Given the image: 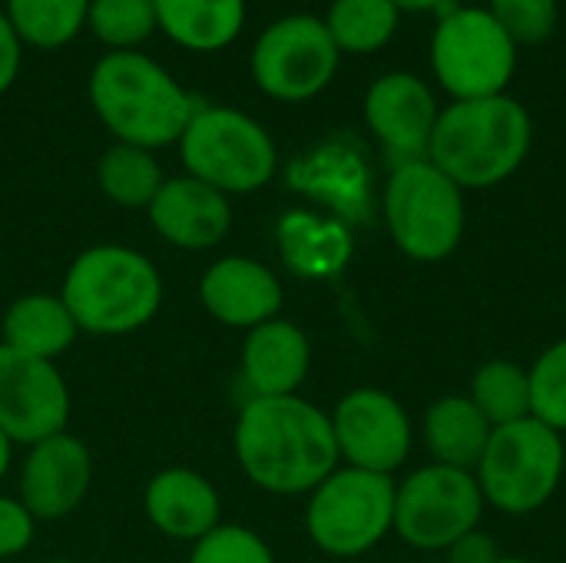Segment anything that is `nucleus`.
I'll list each match as a JSON object with an SVG mask.
<instances>
[{"label":"nucleus","mask_w":566,"mask_h":563,"mask_svg":"<svg viewBox=\"0 0 566 563\" xmlns=\"http://www.w3.org/2000/svg\"><path fill=\"white\" fill-rule=\"evenodd\" d=\"M43 563H80V561H43Z\"/></svg>","instance_id":"nucleus-38"},{"label":"nucleus","mask_w":566,"mask_h":563,"mask_svg":"<svg viewBox=\"0 0 566 563\" xmlns=\"http://www.w3.org/2000/svg\"><path fill=\"white\" fill-rule=\"evenodd\" d=\"M3 13L23 46L60 50L86 27L90 0H7Z\"/></svg>","instance_id":"nucleus-26"},{"label":"nucleus","mask_w":566,"mask_h":563,"mask_svg":"<svg viewBox=\"0 0 566 563\" xmlns=\"http://www.w3.org/2000/svg\"><path fill=\"white\" fill-rule=\"evenodd\" d=\"M424 563H448V561H424Z\"/></svg>","instance_id":"nucleus-39"},{"label":"nucleus","mask_w":566,"mask_h":563,"mask_svg":"<svg viewBox=\"0 0 566 563\" xmlns=\"http://www.w3.org/2000/svg\"><path fill=\"white\" fill-rule=\"evenodd\" d=\"M156 27L182 50L216 53L245 27V0H153Z\"/></svg>","instance_id":"nucleus-21"},{"label":"nucleus","mask_w":566,"mask_h":563,"mask_svg":"<svg viewBox=\"0 0 566 563\" xmlns=\"http://www.w3.org/2000/svg\"><path fill=\"white\" fill-rule=\"evenodd\" d=\"M33 528L36 518L23 508V501L0 494V561L23 554L33 544Z\"/></svg>","instance_id":"nucleus-32"},{"label":"nucleus","mask_w":566,"mask_h":563,"mask_svg":"<svg viewBox=\"0 0 566 563\" xmlns=\"http://www.w3.org/2000/svg\"><path fill=\"white\" fill-rule=\"evenodd\" d=\"M202 309L226 329L252 332L262 322L279 319L282 282L279 275L249 256H226L212 262L199 279Z\"/></svg>","instance_id":"nucleus-16"},{"label":"nucleus","mask_w":566,"mask_h":563,"mask_svg":"<svg viewBox=\"0 0 566 563\" xmlns=\"http://www.w3.org/2000/svg\"><path fill=\"white\" fill-rule=\"evenodd\" d=\"M189 563H275V554L255 531L219 524L192 544Z\"/></svg>","instance_id":"nucleus-31"},{"label":"nucleus","mask_w":566,"mask_h":563,"mask_svg":"<svg viewBox=\"0 0 566 563\" xmlns=\"http://www.w3.org/2000/svg\"><path fill=\"white\" fill-rule=\"evenodd\" d=\"M491 421L468 395H444L424 411V445L434 465L474 471L491 441Z\"/></svg>","instance_id":"nucleus-22"},{"label":"nucleus","mask_w":566,"mask_h":563,"mask_svg":"<svg viewBox=\"0 0 566 563\" xmlns=\"http://www.w3.org/2000/svg\"><path fill=\"white\" fill-rule=\"evenodd\" d=\"M531 139V113L514 96L454 100L434 123L428 159L461 189H491L524 166Z\"/></svg>","instance_id":"nucleus-3"},{"label":"nucleus","mask_w":566,"mask_h":563,"mask_svg":"<svg viewBox=\"0 0 566 563\" xmlns=\"http://www.w3.org/2000/svg\"><path fill=\"white\" fill-rule=\"evenodd\" d=\"M86 27L106 46V53L139 50V43L159 30L153 0H90Z\"/></svg>","instance_id":"nucleus-28"},{"label":"nucleus","mask_w":566,"mask_h":563,"mask_svg":"<svg viewBox=\"0 0 566 563\" xmlns=\"http://www.w3.org/2000/svg\"><path fill=\"white\" fill-rule=\"evenodd\" d=\"M431 70L454 100L501 96L517 73V43L488 7H451L431 33Z\"/></svg>","instance_id":"nucleus-9"},{"label":"nucleus","mask_w":566,"mask_h":563,"mask_svg":"<svg viewBox=\"0 0 566 563\" xmlns=\"http://www.w3.org/2000/svg\"><path fill=\"white\" fill-rule=\"evenodd\" d=\"M235 461L269 494H312L342 461L332 415L298 395L249 398L235 421Z\"/></svg>","instance_id":"nucleus-1"},{"label":"nucleus","mask_w":566,"mask_h":563,"mask_svg":"<svg viewBox=\"0 0 566 563\" xmlns=\"http://www.w3.org/2000/svg\"><path fill=\"white\" fill-rule=\"evenodd\" d=\"M176 146L186 176L226 196L259 192L279 169V149L269 129L235 106H196Z\"/></svg>","instance_id":"nucleus-5"},{"label":"nucleus","mask_w":566,"mask_h":563,"mask_svg":"<svg viewBox=\"0 0 566 563\" xmlns=\"http://www.w3.org/2000/svg\"><path fill=\"white\" fill-rule=\"evenodd\" d=\"M395 481L361 468H335L308 498L305 531L328 557H361L395 531Z\"/></svg>","instance_id":"nucleus-8"},{"label":"nucleus","mask_w":566,"mask_h":563,"mask_svg":"<svg viewBox=\"0 0 566 563\" xmlns=\"http://www.w3.org/2000/svg\"><path fill=\"white\" fill-rule=\"evenodd\" d=\"M564 468V435L537 418H521L491 431L474 478L494 511L524 518L554 498Z\"/></svg>","instance_id":"nucleus-7"},{"label":"nucleus","mask_w":566,"mask_h":563,"mask_svg":"<svg viewBox=\"0 0 566 563\" xmlns=\"http://www.w3.org/2000/svg\"><path fill=\"white\" fill-rule=\"evenodd\" d=\"M332 431L338 445V458L348 468L391 475L411 455V418L401 402L381 388H355L348 392L332 415Z\"/></svg>","instance_id":"nucleus-12"},{"label":"nucleus","mask_w":566,"mask_h":563,"mask_svg":"<svg viewBox=\"0 0 566 563\" xmlns=\"http://www.w3.org/2000/svg\"><path fill=\"white\" fill-rule=\"evenodd\" d=\"M20 56H23V43H20L17 30L10 27L7 13L0 10V96L13 86V80L20 73Z\"/></svg>","instance_id":"nucleus-33"},{"label":"nucleus","mask_w":566,"mask_h":563,"mask_svg":"<svg viewBox=\"0 0 566 563\" xmlns=\"http://www.w3.org/2000/svg\"><path fill=\"white\" fill-rule=\"evenodd\" d=\"M484 504L474 471L428 465L395 488V534L424 554L451 551L478 531Z\"/></svg>","instance_id":"nucleus-10"},{"label":"nucleus","mask_w":566,"mask_h":563,"mask_svg":"<svg viewBox=\"0 0 566 563\" xmlns=\"http://www.w3.org/2000/svg\"><path fill=\"white\" fill-rule=\"evenodd\" d=\"M488 10L504 27V33L517 43V50L547 43L560 17L557 0H491Z\"/></svg>","instance_id":"nucleus-30"},{"label":"nucleus","mask_w":566,"mask_h":563,"mask_svg":"<svg viewBox=\"0 0 566 563\" xmlns=\"http://www.w3.org/2000/svg\"><path fill=\"white\" fill-rule=\"evenodd\" d=\"M468 398L491 421V428L531 418V372L507 358L484 362L474 372Z\"/></svg>","instance_id":"nucleus-27"},{"label":"nucleus","mask_w":566,"mask_h":563,"mask_svg":"<svg viewBox=\"0 0 566 563\" xmlns=\"http://www.w3.org/2000/svg\"><path fill=\"white\" fill-rule=\"evenodd\" d=\"M385 226L408 259L441 262L464 239V189L428 156L398 163L385 186Z\"/></svg>","instance_id":"nucleus-6"},{"label":"nucleus","mask_w":566,"mask_h":563,"mask_svg":"<svg viewBox=\"0 0 566 563\" xmlns=\"http://www.w3.org/2000/svg\"><path fill=\"white\" fill-rule=\"evenodd\" d=\"M338 46L315 13H289L269 23L249 56L255 86L279 103L318 96L338 73Z\"/></svg>","instance_id":"nucleus-11"},{"label":"nucleus","mask_w":566,"mask_h":563,"mask_svg":"<svg viewBox=\"0 0 566 563\" xmlns=\"http://www.w3.org/2000/svg\"><path fill=\"white\" fill-rule=\"evenodd\" d=\"M279 246L285 265L308 279H328L342 272L352 256V239L345 226L318 219L312 212H289L279 226Z\"/></svg>","instance_id":"nucleus-23"},{"label":"nucleus","mask_w":566,"mask_h":563,"mask_svg":"<svg viewBox=\"0 0 566 563\" xmlns=\"http://www.w3.org/2000/svg\"><path fill=\"white\" fill-rule=\"evenodd\" d=\"M93 484V458L90 448L60 431L30 445L23 471H20V501L36 521H60L73 514Z\"/></svg>","instance_id":"nucleus-15"},{"label":"nucleus","mask_w":566,"mask_h":563,"mask_svg":"<svg viewBox=\"0 0 566 563\" xmlns=\"http://www.w3.org/2000/svg\"><path fill=\"white\" fill-rule=\"evenodd\" d=\"M0 332H3L0 345H7L17 355L43 358V362H56L80 335L63 299L50 292H30L10 302Z\"/></svg>","instance_id":"nucleus-20"},{"label":"nucleus","mask_w":566,"mask_h":563,"mask_svg":"<svg viewBox=\"0 0 566 563\" xmlns=\"http://www.w3.org/2000/svg\"><path fill=\"white\" fill-rule=\"evenodd\" d=\"M90 103L116 143L149 153L179 143L196 113V100L186 86L139 50L103 53L93 63Z\"/></svg>","instance_id":"nucleus-2"},{"label":"nucleus","mask_w":566,"mask_h":563,"mask_svg":"<svg viewBox=\"0 0 566 563\" xmlns=\"http://www.w3.org/2000/svg\"><path fill=\"white\" fill-rule=\"evenodd\" d=\"M146 216L169 246L186 252H206L219 246L232 229L229 196L186 173L159 186Z\"/></svg>","instance_id":"nucleus-17"},{"label":"nucleus","mask_w":566,"mask_h":563,"mask_svg":"<svg viewBox=\"0 0 566 563\" xmlns=\"http://www.w3.org/2000/svg\"><path fill=\"white\" fill-rule=\"evenodd\" d=\"M494 563H534V561H524V557H497Z\"/></svg>","instance_id":"nucleus-37"},{"label":"nucleus","mask_w":566,"mask_h":563,"mask_svg":"<svg viewBox=\"0 0 566 563\" xmlns=\"http://www.w3.org/2000/svg\"><path fill=\"white\" fill-rule=\"evenodd\" d=\"M441 116L434 90L415 73H385L365 93V123L398 163L424 159Z\"/></svg>","instance_id":"nucleus-14"},{"label":"nucleus","mask_w":566,"mask_h":563,"mask_svg":"<svg viewBox=\"0 0 566 563\" xmlns=\"http://www.w3.org/2000/svg\"><path fill=\"white\" fill-rule=\"evenodd\" d=\"M70 388L56 362L27 358L0 345V431L13 445H36L66 431Z\"/></svg>","instance_id":"nucleus-13"},{"label":"nucleus","mask_w":566,"mask_h":563,"mask_svg":"<svg viewBox=\"0 0 566 563\" xmlns=\"http://www.w3.org/2000/svg\"><path fill=\"white\" fill-rule=\"evenodd\" d=\"M338 53H378L391 43L401 10L391 0H332L322 17Z\"/></svg>","instance_id":"nucleus-25"},{"label":"nucleus","mask_w":566,"mask_h":563,"mask_svg":"<svg viewBox=\"0 0 566 563\" xmlns=\"http://www.w3.org/2000/svg\"><path fill=\"white\" fill-rule=\"evenodd\" d=\"M531 418L566 431V338L551 345L531 368Z\"/></svg>","instance_id":"nucleus-29"},{"label":"nucleus","mask_w":566,"mask_h":563,"mask_svg":"<svg viewBox=\"0 0 566 563\" xmlns=\"http://www.w3.org/2000/svg\"><path fill=\"white\" fill-rule=\"evenodd\" d=\"M398 10H451L454 0H391Z\"/></svg>","instance_id":"nucleus-35"},{"label":"nucleus","mask_w":566,"mask_h":563,"mask_svg":"<svg viewBox=\"0 0 566 563\" xmlns=\"http://www.w3.org/2000/svg\"><path fill=\"white\" fill-rule=\"evenodd\" d=\"M60 299L80 332L129 335L156 319L163 279L143 252L103 242L83 249L70 262Z\"/></svg>","instance_id":"nucleus-4"},{"label":"nucleus","mask_w":566,"mask_h":563,"mask_svg":"<svg viewBox=\"0 0 566 563\" xmlns=\"http://www.w3.org/2000/svg\"><path fill=\"white\" fill-rule=\"evenodd\" d=\"M143 511L149 524L169 541L196 544L222 521V501L209 478L192 468H166L149 478L143 491Z\"/></svg>","instance_id":"nucleus-18"},{"label":"nucleus","mask_w":566,"mask_h":563,"mask_svg":"<svg viewBox=\"0 0 566 563\" xmlns=\"http://www.w3.org/2000/svg\"><path fill=\"white\" fill-rule=\"evenodd\" d=\"M564 312H566V295H564Z\"/></svg>","instance_id":"nucleus-40"},{"label":"nucleus","mask_w":566,"mask_h":563,"mask_svg":"<svg viewBox=\"0 0 566 563\" xmlns=\"http://www.w3.org/2000/svg\"><path fill=\"white\" fill-rule=\"evenodd\" d=\"M10 458H13V441L0 431V481H3V475L10 471Z\"/></svg>","instance_id":"nucleus-36"},{"label":"nucleus","mask_w":566,"mask_h":563,"mask_svg":"<svg viewBox=\"0 0 566 563\" xmlns=\"http://www.w3.org/2000/svg\"><path fill=\"white\" fill-rule=\"evenodd\" d=\"M312 368L308 335L285 319L255 325L242 345V378L252 398H282L298 395Z\"/></svg>","instance_id":"nucleus-19"},{"label":"nucleus","mask_w":566,"mask_h":563,"mask_svg":"<svg viewBox=\"0 0 566 563\" xmlns=\"http://www.w3.org/2000/svg\"><path fill=\"white\" fill-rule=\"evenodd\" d=\"M96 183L109 202L123 209H149L166 176L149 149L113 143L96 163Z\"/></svg>","instance_id":"nucleus-24"},{"label":"nucleus","mask_w":566,"mask_h":563,"mask_svg":"<svg viewBox=\"0 0 566 563\" xmlns=\"http://www.w3.org/2000/svg\"><path fill=\"white\" fill-rule=\"evenodd\" d=\"M451 561L448 563H494L497 561V551H494V544L484 538V534H468V538H461L451 551Z\"/></svg>","instance_id":"nucleus-34"}]
</instances>
